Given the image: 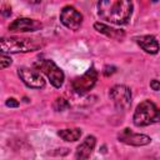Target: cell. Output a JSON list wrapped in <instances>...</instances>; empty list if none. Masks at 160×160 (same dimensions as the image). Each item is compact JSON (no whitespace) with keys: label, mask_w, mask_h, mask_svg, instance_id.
Masks as SVG:
<instances>
[{"label":"cell","mask_w":160,"mask_h":160,"mask_svg":"<svg viewBox=\"0 0 160 160\" xmlns=\"http://www.w3.org/2000/svg\"><path fill=\"white\" fill-rule=\"evenodd\" d=\"M139 46L148 54H156L159 51V42L152 35H144L136 39Z\"/></svg>","instance_id":"cell-12"},{"label":"cell","mask_w":160,"mask_h":160,"mask_svg":"<svg viewBox=\"0 0 160 160\" xmlns=\"http://www.w3.org/2000/svg\"><path fill=\"white\" fill-rule=\"evenodd\" d=\"M5 104H6V106H9V108H18V106H19V101H18L16 99H14V98L8 99Z\"/></svg>","instance_id":"cell-18"},{"label":"cell","mask_w":160,"mask_h":160,"mask_svg":"<svg viewBox=\"0 0 160 160\" xmlns=\"http://www.w3.org/2000/svg\"><path fill=\"white\" fill-rule=\"evenodd\" d=\"M110 99L118 110L125 111L131 105V90L126 85H115L110 89Z\"/></svg>","instance_id":"cell-6"},{"label":"cell","mask_w":160,"mask_h":160,"mask_svg":"<svg viewBox=\"0 0 160 160\" xmlns=\"http://www.w3.org/2000/svg\"><path fill=\"white\" fill-rule=\"evenodd\" d=\"M116 71V68L115 66H105L104 68V70H102V72H104V75L105 76H109V75H111V74H114Z\"/></svg>","instance_id":"cell-17"},{"label":"cell","mask_w":160,"mask_h":160,"mask_svg":"<svg viewBox=\"0 0 160 160\" xmlns=\"http://www.w3.org/2000/svg\"><path fill=\"white\" fill-rule=\"evenodd\" d=\"M34 66H35V69H38L39 71H41V72H44L46 75V78L50 80L52 86L60 88L64 84L65 75H64L62 70L52 60H49V59L38 60L34 64Z\"/></svg>","instance_id":"cell-4"},{"label":"cell","mask_w":160,"mask_h":160,"mask_svg":"<svg viewBox=\"0 0 160 160\" xmlns=\"http://www.w3.org/2000/svg\"><path fill=\"white\" fill-rule=\"evenodd\" d=\"M95 145H96V138L92 135L86 136L84 139V141L80 142V145L76 148L75 159L76 160H88L90 158V155L92 154Z\"/></svg>","instance_id":"cell-11"},{"label":"cell","mask_w":160,"mask_h":160,"mask_svg":"<svg viewBox=\"0 0 160 160\" xmlns=\"http://www.w3.org/2000/svg\"><path fill=\"white\" fill-rule=\"evenodd\" d=\"M132 121L139 128L160 122V108H158L151 100H144L136 106Z\"/></svg>","instance_id":"cell-2"},{"label":"cell","mask_w":160,"mask_h":160,"mask_svg":"<svg viewBox=\"0 0 160 160\" xmlns=\"http://www.w3.org/2000/svg\"><path fill=\"white\" fill-rule=\"evenodd\" d=\"M96 81H98V71L95 70L94 66H91L81 76H78L71 81V88L75 94L85 95L88 91H90L94 88Z\"/></svg>","instance_id":"cell-5"},{"label":"cell","mask_w":160,"mask_h":160,"mask_svg":"<svg viewBox=\"0 0 160 160\" xmlns=\"http://www.w3.org/2000/svg\"><path fill=\"white\" fill-rule=\"evenodd\" d=\"M52 108L56 111H64V110H66V109L70 108V104L64 98H56L55 101H54V104H52Z\"/></svg>","instance_id":"cell-15"},{"label":"cell","mask_w":160,"mask_h":160,"mask_svg":"<svg viewBox=\"0 0 160 160\" xmlns=\"http://www.w3.org/2000/svg\"><path fill=\"white\" fill-rule=\"evenodd\" d=\"M1 14H2V16H10L11 15V8H8V6H4L2 8V10H1Z\"/></svg>","instance_id":"cell-20"},{"label":"cell","mask_w":160,"mask_h":160,"mask_svg":"<svg viewBox=\"0 0 160 160\" xmlns=\"http://www.w3.org/2000/svg\"><path fill=\"white\" fill-rule=\"evenodd\" d=\"M58 135L65 140V141H76L81 136V129L74 128V129H61L58 131Z\"/></svg>","instance_id":"cell-14"},{"label":"cell","mask_w":160,"mask_h":160,"mask_svg":"<svg viewBox=\"0 0 160 160\" xmlns=\"http://www.w3.org/2000/svg\"><path fill=\"white\" fill-rule=\"evenodd\" d=\"M150 88H151L152 90H155V91L160 90V81L156 80V79H152V80L150 81Z\"/></svg>","instance_id":"cell-19"},{"label":"cell","mask_w":160,"mask_h":160,"mask_svg":"<svg viewBox=\"0 0 160 160\" xmlns=\"http://www.w3.org/2000/svg\"><path fill=\"white\" fill-rule=\"evenodd\" d=\"M1 52H29L41 48V41L28 38H1Z\"/></svg>","instance_id":"cell-3"},{"label":"cell","mask_w":160,"mask_h":160,"mask_svg":"<svg viewBox=\"0 0 160 160\" xmlns=\"http://www.w3.org/2000/svg\"><path fill=\"white\" fill-rule=\"evenodd\" d=\"M156 160H160V158H158V159H156Z\"/></svg>","instance_id":"cell-21"},{"label":"cell","mask_w":160,"mask_h":160,"mask_svg":"<svg viewBox=\"0 0 160 160\" xmlns=\"http://www.w3.org/2000/svg\"><path fill=\"white\" fill-rule=\"evenodd\" d=\"M94 28L96 31L106 35L108 38H111V39H116V40H121L124 36H125V31L124 30H119V29H115V28H111L109 25H105L102 22H95L94 24Z\"/></svg>","instance_id":"cell-13"},{"label":"cell","mask_w":160,"mask_h":160,"mask_svg":"<svg viewBox=\"0 0 160 160\" xmlns=\"http://www.w3.org/2000/svg\"><path fill=\"white\" fill-rule=\"evenodd\" d=\"M41 22L35 20V19H30V18H19L15 19L12 22H10L9 25V30L10 31H20V32H25V31H36L39 29H41Z\"/></svg>","instance_id":"cell-10"},{"label":"cell","mask_w":160,"mask_h":160,"mask_svg":"<svg viewBox=\"0 0 160 160\" xmlns=\"http://www.w3.org/2000/svg\"><path fill=\"white\" fill-rule=\"evenodd\" d=\"M60 21L70 30H79L82 24V15L71 5H66L60 11Z\"/></svg>","instance_id":"cell-8"},{"label":"cell","mask_w":160,"mask_h":160,"mask_svg":"<svg viewBox=\"0 0 160 160\" xmlns=\"http://www.w3.org/2000/svg\"><path fill=\"white\" fill-rule=\"evenodd\" d=\"M0 62H1V68L5 69V68H8V66L11 65V58L8 56L5 52H1V55H0Z\"/></svg>","instance_id":"cell-16"},{"label":"cell","mask_w":160,"mask_h":160,"mask_svg":"<svg viewBox=\"0 0 160 160\" xmlns=\"http://www.w3.org/2000/svg\"><path fill=\"white\" fill-rule=\"evenodd\" d=\"M132 14V2L128 0H104L98 2V15L115 25H125Z\"/></svg>","instance_id":"cell-1"},{"label":"cell","mask_w":160,"mask_h":160,"mask_svg":"<svg viewBox=\"0 0 160 160\" xmlns=\"http://www.w3.org/2000/svg\"><path fill=\"white\" fill-rule=\"evenodd\" d=\"M18 75L22 80V82L31 89H41L45 86V80L41 72L38 69L31 68H19Z\"/></svg>","instance_id":"cell-7"},{"label":"cell","mask_w":160,"mask_h":160,"mask_svg":"<svg viewBox=\"0 0 160 160\" xmlns=\"http://www.w3.org/2000/svg\"><path fill=\"white\" fill-rule=\"evenodd\" d=\"M118 139H119V141L128 144V145H132V146H144V145H148L151 142L150 136L134 132L132 130H130L128 128L122 129L118 134Z\"/></svg>","instance_id":"cell-9"}]
</instances>
